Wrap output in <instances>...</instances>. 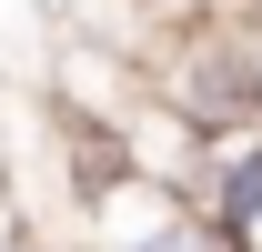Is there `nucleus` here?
Masks as SVG:
<instances>
[{"mask_svg":"<svg viewBox=\"0 0 262 252\" xmlns=\"http://www.w3.org/2000/svg\"><path fill=\"white\" fill-rule=\"evenodd\" d=\"M81 222H91V242H101V252H222V242H212V222H202L182 192L141 182V172H121V182L101 192Z\"/></svg>","mask_w":262,"mask_h":252,"instance_id":"obj_1","label":"nucleus"}]
</instances>
